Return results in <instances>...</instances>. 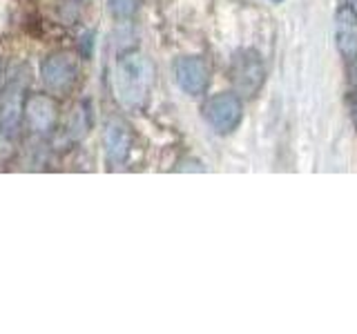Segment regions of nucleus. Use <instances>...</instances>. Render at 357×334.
Masks as SVG:
<instances>
[{"mask_svg":"<svg viewBox=\"0 0 357 334\" xmlns=\"http://www.w3.org/2000/svg\"><path fill=\"white\" fill-rule=\"evenodd\" d=\"M114 96L121 105L130 109H141L148 103L152 83H154V67L139 51H126L119 56L114 67Z\"/></svg>","mask_w":357,"mask_h":334,"instance_id":"obj_1","label":"nucleus"},{"mask_svg":"<svg viewBox=\"0 0 357 334\" xmlns=\"http://www.w3.org/2000/svg\"><path fill=\"white\" fill-rule=\"evenodd\" d=\"M230 81L239 94L255 96L266 81V67L255 49H239L230 63Z\"/></svg>","mask_w":357,"mask_h":334,"instance_id":"obj_2","label":"nucleus"},{"mask_svg":"<svg viewBox=\"0 0 357 334\" xmlns=\"http://www.w3.org/2000/svg\"><path fill=\"white\" fill-rule=\"evenodd\" d=\"M25 78H16L0 96V138L3 141L18 136L20 122L25 118Z\"/></svg>","mask_w":357,"mask_h":334,"instance_id":"obj_3","label":"nucleus"},{"mask_svg":"<svg viewBox=\"0 0 357 334\" xmlns=\"http://www.w3.org/2000/svg\"><path fill=\"white\" fill-rule=\"evenodd\" d=\"M40 76L50 92H70L78 81V58H74V54L67 51L50 54L40 65Z\"/></svg>","mask_w":357,"mask_h":334,"instance_id":"obj_4","label":"nucleus"},{"mask_svg":"<svg viewBox=\"0 0 357 334\" xmlns=\"http://www.w3.org/2000/svg\"><path fill=\"white\" fill-rule=\"evenodd\" d=\"M243 116V107L237 94L223 92L208 98V103L204 105V118L208 120V125L215 129L217 134H230L239 127Z\"/></svg>","mask_w":357,"mask_h":334,"instance_id":"obj_5","label":"nucleus"},{"mask_svg":"<svg viewBox=\"0 0 357 334\" xmlns=\"http://www.w3.org/2000/svg\"><path fill=\"white\" fill-rule=\"evenodd\" d=\"M174 81L190 96H201L210 85V70L201 56H181L174 63Z\"/></svg>","mask_w":357,"mask_h":334,"instance_id":"obj_6","label":"nucleus"},{"mask_svg":"<svg viewBox=\"0 0 357 334\" xmlns=\"http://www.w3.org/2000/svg\"><path fill=\"white\" fill-rule=\"evenodd\" d=\"M59 105L47 94H33L25 100V120L33 134L47 136L59 125Z\"/></svg>","mask_w":357,"mask_h":334,"instance_id":"obj_7","label":"nucleus"},{"mask_svg":"<svg viewBox=\"0 0 357 334\" xmlns=\"http://www.w3.org/2000/svg\"><path fill=\"white\" fill-rule=\"evenodd\" d=\"M134 150L132 127L123 118H112L105 125V156L109 165H123Z\"/></svg>","mask_w":357,"mask_h":334,"instance_id":"obj_8","label":"nucleus"},{"mask_svg":"<svg viewBox=\"0 0 357 334\" xmlns=\"http://www.w3.org/2000/svg\"><path fill=\"white\" fill-rule=\"evenodd\" d=\"M335 38H337V49L346 61L357 58V14L351 7H342L335 18Z\"/></svg>","mask_w":357,"mask_h":334,"instance_id":"obj_9","label":"nucleus"},{"mask_svg":"<svg viewBox=\"0 0 357 334\" xmlns=\"http://www.w3.org/2000/svg\"><path fill=\"white\" fill-rule=\"evenodd\" d=\"M89 125H92V114H89L87 105H78L74 109V114L67 120V138L72 141H81L85 134L89 132Z\"/></svg>","mask_w":357,"mask_h":334,"instance_id":"obj_10","label":"nucleus"},{"mask_svg":"<svg viewBox=\"0 0 357 334\" xmlns=\"http://www.w3.org/2000/svg\"><path fill=\"white\" fill-rule=\"evenodd\" d=\"M141 0H107V9L114 20H130L137 14Z\"/></svg>","mask_w":357,"mask_h":334,"instance_id":"obj_11","label":"nucleus"},{"mask_svg":"<svg viewBox=\"0 0 357 334\" xmlns=\"http://www.w3.org/2000/svg\"><path fill=\"white\" fill-rule=\"evenodd\" d=\"M346 7H351L355 14H357V0H346Z\"/></svg>","mask_w":357,"mask_h":334,"instance_id":"obj_12","label":"nucleus"},{"mask_svg":"<svg viewBox=\"0 0 357 334\" xmlns=\"http://www.w3.org/2000/svg\"><path fill=\"white\" fill-rule=\"evenodd\" d=\"M353 118H355V125H357V96L353 100Z\"/></svg>","mask_w":357,"mask_h":334,"instance_id":"obj_13","label":"nucleus"}]
</instances>
